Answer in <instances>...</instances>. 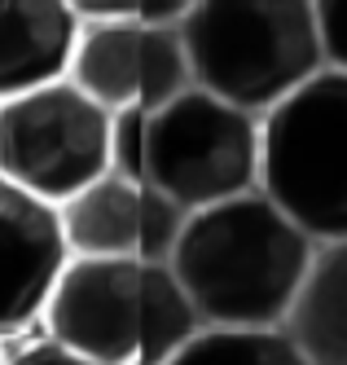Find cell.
Listing matches in <instances>:
<instances>
[{"instance_id": "obj_12", "label": "cell", "mask_w": 347, "mask_h": 365, "mask_svg": "<svg viewBox=\"0 0 347 365\" xmlns=\"http://www.w3.org/2000/svg\"><path fill=\"white\" fill-rule=\"evenodd\" d=\"M163 365H308L286 326L277 330H220L202 326Z\"/></svg>"}, {"instance_id": "obj_14", "label": "cell", "mask_w": 347, "mask_h": 365, "mask_svg": "<svg viewBox=\"0 0 347 365\" xmlns=\"http://www.w3.org/2000/svg\"><path fill=\"white\" fill-rule=\"evenodd\" d=\"M145 133L150 115L145 110H119L110 123V172L145 180Z\"/></svg>"}, {"instance_id": "obj_15", "label": "cell", "mask_w": 347, "mask_h": 365, "mask_svg": "<svg viewBox=\"0 0 347 365\" xmlns=\"http://www.w3.org/2000/svg\"><path fill=\"white\" fill-rule=\"evenodd\" d=\"M321 58L330 71H347V0H312Z\"/></svg>"}, {"instance_id": "obj_2", "label": "cell", "mask_w": 347, "mask_h": 365, "mask_svg": "<svg viewBox=\"0 0 347 365\" xmlns=\"http://www.w3.org/2000/svg\"><path fill=\"white\" fill-rule=\"evenodd\" d=\"M180 44L194 88L259 119L326 71L312 0H198Z\"/></svg>"}, {"instance_id": "obj_9", "label": "cell", "mask_w": 347, "mask_h": 365, "mask_svg": "<svg viewBox=\"0 0 347 365\" xmlns=\"http://www.w3.org/2000/svg\"><path fill=\"white\" fill-rule=\"evenodd\" d=\"M66 264L62 212L0 176V339L44 317Z\"/></svg>"}, {"instance_id": "obj_8", "label": "cell", "mask_w": 347, "mask_h": 365, "mask_svg": "<svg viewBox=\"0 0 347 365\" xmlns=\"http://www.w3.org/2000/svg\"><path fill=\"white\" fill-rule=\"evenodd\" d=\"M62 212V233L75 259H150L167 264L185 229V212L150 180L105 172L79 190Z\"/></svg>"}, {"instance_id": "obj_13", "label": "cell", "mask_w": 347, "mask_h": 365, "mask_svg": "<svg viewBox=\"0 0 347 365\" xmlns=\"http://www.w3.org/2000/svg\"><path fill=\"white\" fill-rule=\"evenodd\" d=\"M84 22H158V27H180L198 0H71Z\"/></svg>"}, {"instance_id": "obj_1", "label": "cell", "mask_w": 347, "mask_h": 365, "mask_svg": "<svg viewBox=\"0 0 347 365\" xmlns=\"http://www.w3.org/2000/svg\"><path fill=\"white\" fill-rule=\"evenodd\" d=\"M316 247L269 194L251 190L185 216L167 264L202 326L277 330L290 322Z\"/></svg>"}, {"instance_id": "obj_6", "label": "cell", "mask_w": 347, "mask_h": 365, "mask_svg": "<svg viewBox=\"0 0 347 365\" xmlns=\"http://www.w3.org/2000/svg\"><path fill=\"white\" fill-rule=\"evenodd\" d=\"M110 123L75 80L0 101V176L62 207L110 172Z\"/></svg>"}, {"instance_id": "obj_11", "label": "cell", "mask_w": 347, "mask_h": 365, "mask_svg": "<svg viewBox=\"0 0 347 365\" xmlns=\"http://www.w3.org/2000/svg\"><path fill=\"white\" fill-rule=\"evenodd\" d=\"M286 330L308 365H347V238L316 247Z\"/></svg>"}, {"instance_id": "obj_10", "label": "cell", "mask_w": 347, "mask_h": 365, "mask_svg": "<svg viewBox=\"0 0 347 365\" xmlns=\"http://www.w3.org/2000/svg\"><path fill=\"white\" fill-rule=\"evenodd\" d=\"M79 31L71 0H0V101L71 80Z\"/></svg>"}, {"instance_id": "obj_16", "label": "cell", "mask_w": 347, "mask_h": 365, "mask_svg": "<svg viewBox=\"0 0 347 365\" xmlns=\"http://www.w3.org/2000/svg\"><path fill=\"white\" fill-rule=\"evenodd\" d=\"M9 365H101V361H93V356H84V352H75V348H66V344H58V339H36V344H26V348H18V352H9Z\"/></svg>"}, {"instance_id": "obj_17", "label": "cell", "mask_w": 347, "mask_h": 365, "mask_svg": "<svg viewBox=\"0 0 347 365\" xmlns=\"http://www.w3.org/2000/svg\"><path fill=\"white\" fill-rule=\"evenodd\" d=\"M0 365H9V356H5V352H0Z\"/></svg>"}, {"instance_id": "obj_4", "label": "cell", "mask_w": 347, "mask_h": 365, "mask_svg": "<svg viewBox=\"0 0 347 365\" xmlns=\"http://www.w3.org/2000/svg\"><path fill=\"white\" fill-rule=\"evenodd\" d=\"M259 190L312 242L347 238V71H321L264 115Z\"/></svg>"}, {"instance_id": "obj_7", "label": "cell", "mask_w": 347, "mask_h": 365, "mask_svg": "<svg viewBox=\"0 0 347 365\" xmlns=\"http://www.w3.org/2000/svg\"><path fill=\"white\" fill-rule=\"evenodd\" d=\"M71 80L110 115H154L185 88H194L180 27H158V22H84Z\"/></svg>"}, {"instance_id": "obj_3", "label": "cell", "mask_w": 347, "mask_h": 365, "mask_svg": "<svg viewBox=\"0 0 347 365\" xmlns=\"http://www.w3.org/2000/svg\"><path fill=\"white\" fill-rule=\"evenodd\" d=\"M44 322L58 344L101 365H163L202 330L172 264L75 255Z\"/></svg>"}, {"instance_id": "obj_5", "label": "cell", "mask_w": 347, "mask_h": 365, "mask_svg": "<svg viewBox=\"0 0 347 365\" xmlns=\"http://www.w3.org/2000/svg\"><path fill=\"white\" fill-rule=\"evenodd\" d=\"M264 119L220 101L202 88H185L150 115L145 180L172 198L185 216L259 190Z\"/></svg>"}]
</instances>
